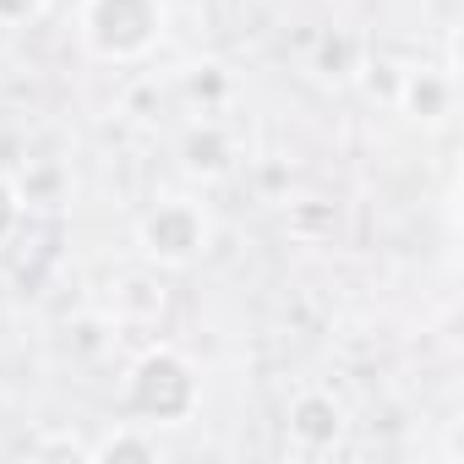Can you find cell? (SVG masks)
I'll list each match as a JSON object with an SVG mask.
<instances>
[{
	"label": "cell",
	"instance_id": "11",
	"mask_svg": "<svg viewBox=\"0 0 464 464\" xmlns=\"http://www.w3.org/2000/svg\"><path fill=\"white\" fill-rule=\"evenodd\" d=\"M180 88H186V99H191V104H202V115H218V110L229 104V93H236L229 72H224V66H213V61H208V66H191Z\"/></svg>",
	"mask_w": 464,
	"mask_h": 464
},
{
	"label": "cell",
	"instance_id": "10",
	"mask_svg": "<svg viewBox=\"0 0 464 464\" xmlns=\"http://www.w3.org/2000/svg\"><path fill=\"white\" fill-rule=\"evenodd\" d=\"M88 459H99V464H126V459H137V464H153V459H164V442H159V431H148V426H131V420H115V431L110 437H99V442H88Z\"/></svg>",
	"mask_w": 464,
	"mask_h": 464
},
{
	"label": "cell",
	"instance_id": "4",
	"mask_svg": "<svg viewBox=\"0 0 464 464\" xmlns=\"http://www.w3.org/2000/svg\"><path fill=\"white\" fill-rule=\"evenodd\" d=\"M344 431H350V410H344V399H339L334 388H323V382L301 388V393L285 404V442H290L295 453H306V459L334 453V448L344 442Z\"/></svg>",
	"mask_w": 464,
	"mask_h": 464
},
{
	"label": "cell",
	"instance_id": "12",
	"mask_svg": "<svg viewBox=\"0 0 464 464\" xmlns=\"http://www.w3.org/2000/svg\"><path fill=\"white\" fill-rule=\"evenodd\" d=\"M23 229H28V208H23V197H17V180L0 169V252H6Z\"/></svg>",
	"mask_w": 464,
	"mask_h": 464
},
{
	"label": "cell",
	"instance_id": "7",
	"mask_svg": "<svg viewBox=\"0 0 464 464\" xmlns=\"http://www.w3.org/2000/svg\"><path fill=\"white\" fill-rule=\"evenodd\" d=\"M115 295H110V323L121 328V323H159L164 317V301H169V290H164V274L159 268H148V263H137V268H126V274H115V285H110Z\"/></svg>",
	"mask_w": 464,
	"mask_h": 464
},
{
	"label": "cell",
	"instance_id": "8",
	"mask_svg": "<svg viewBox=\"0 0 464 464\" xmlns=\"http://www.w3.org/2000/svg\"><path fill=\"white\" fill-rule=\"evenodd\" d=\"M366 39L361 34H350V28H328L317 44H312V55H306V72L323 82V88H350V82H361V66H366Z\"/></svg>",
	"mask_w": 464,
	"mask_h": 464
},
{
	"label": "cell",
	"instance_id": "1",
	"mask_svg": "<svg viewBox=\"0 0 464 464\" xmlns=\"http://www.w3.org/2000/svg\"><path fill=\"white\" fill-rule=\"evenodd\" d=\"M115 410H121V420L148 426V431L191 426L197 410H202V372H197V361L186 350H175V344H148L126 366Z\"/></svg>",
	"mask_w": 464,
	"mask_h": 464
},
{
	"label": "cell",
	"instance_id": "2",
	"mask_svg": "<svg viewBox=\"0 0 464 464\" xmlns=\"http://www.w3.org/2000/svg\"><path fill=\"white\" fill-rule=\"evenodd\" d=\"M72 34L99 66H142L169 34V0H77Z\"/></svg>",
	"mask_w": 464,
	"mask_h": 464
},
{
	"label": "cell",
	"instance_id": "13",
	"mask_svg": "<svg viewBox=\"0 0 464 464\" xmlns=\"http://www.w3.org/2000/svg\"><path fill=\"white\" fill-rule=\"evenodd\" d=\"M50 12V0H0V28H28Z\"/></svg>",
	"mask_w": 464,
	"mask_h": 464
},
{
	"label": "cell",
	"instance_id": "6",
	"mask_svg": "<svg viewBox=\"0 0 464 464\" xmlns=\"http://www.w3.org/2000/svg\"><path fill=\"white\" fill-rule=\"evenodd\" d=\"M175 159H180V169H186L197 186H218V180H229V175L241 169V142H236V131H229L218 115H197V121L180 131Z\"/></svg>",
	"mask_w": 464,
	"mask_h": 464
},
{
	"label": "cell",
	"instance_id": "3",
	"mask_svg": "<svg viewBox=\"0 0 464 464\" xmlns=\"http://www.w3.org/2000/svg\"><path fill=\"white\" fill-rule=\"evenodd\" d=\"M131 241H137V263H148L159 274H186L213 246V208L202 197L169 191V197H159L137 213Z\"/></svg>",
	"mask_w": 464,
	"mask_h": 464
},
{
	"label": "cell",
	"instance_id": "5",
	"mask_svg": "<svg viewBox=\"0 0 464 464\" xmlns=\"http://www.w3.org/2000/svg\"><path fill=\"white\" fill-rule=\"evenodd\" d=\"M453 104H459V72H453V66H426V61H420V66H404V72H399L393 110H399L410 126L437 131V126H448Z\"/></svg>",
	"mask_w": 464,
	"mask_h": 464
},
{
	"label": "cell",
	"instance_id": "9",
	"mask_svg": "<svg viewBox=\"0 0 464 464\" xmlns=\"http://www.w3.org/2000/svg\"><path fill=\"white\" fill-rule=\"evenodd\" d=\"M12 180H17V197H23L28 218H34V213H55V208H66V197H72V175H66L61 159H28Z\"/></svg>",
	"mask_w": 464,
	"mask_h": 464
}]
</instances>
